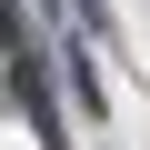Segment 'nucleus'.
<instances>
[{"label":"nucleus","mask_w":150,"mask_h":150,"mask_svg":"<svg viewBox=\"0 0 150 150\" xmlns=\"http://www.w3.org/2000/svg\"><path fill=\"white\" fill-rule=\"evenodd\" d=\"M0 30H10V40H20V0H0Z\"/></svg>","instance_id":"f257e3e1"}]
</instances>
